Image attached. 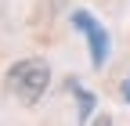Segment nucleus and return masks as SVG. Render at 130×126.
I'll return each mask as SVG.
<instances>
[{
    "label": "nucleus",
    "mask_w": 130,
    "mask_h": 126,
    "mask_svg": "<svg viewBox=\"0 0 130 126\" xmlns=\"http://www.w3.org/2000/svg\"><path fill=\"white\" fill-rule=\"evenodd\" d=\"M119 94H123V101L130 104V76H126V79H123V87H119Z\"/></svg>",
    "instance_id": "obj_4"
},
{
    "label": "nucleus",
    "mask_w": 130,
    "mask_h": 126,
    "mask_svg": "<svg viewBox=\"0 0 130 126\" xmlns=\"http://www.w3.org/2000/svg\"><path fill=\"white\" fill-rule=\"evenodd\" d=\"M69 90L76 94V108H79V122H87V119H90V112H94V104H98V97H94L90 90H83V87L76 83V79L69 83Z\"/></svg>",
    "instance_id": "obj_3"
},
{
    "label": "nucleus",
    "mask_w": 130,
    "mask_h": 126,
    "mask_svg": "<svg viewBox=\"0 0 130 126\" xmlns=\"http://www.w3.org/2000/svg\"><path fill=\"white\" fill-rule=\"evenodd\" d=\"M72 25L87 36V47H90V61H94V69H101L105 61H108V33L101 29V22H98L90 11H72Z\"/></svg>",
    "instance_id": "obj_2"
},
{
    "label": "nucleus",
    "mask_w": 130,
    "mask_h": 126,
    "mask_svg": "<svg viewBox=\"0 0 130 126\" xmlns=\"http://www.w3.org/2000/svg\"><path fill=\"white\" fill-rule=\"evenodd\" d=\"M4 87H7V94L18 104L32 108L47 94V87H51V65H47L43 58H22V61H14L7 69Z\"/></svg>",
    "instance_id": "obj_1"
}]
</instances>
